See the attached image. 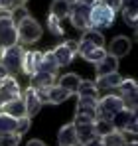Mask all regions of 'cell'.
Returning <instances> with one entry per match:
<instances>
[{
  "mask_svg": "<svg viewBox=\"0 0 138 146\" xmlns=\"http://www.w3.org/2000/svg\"><path fill=\"white\" fill-rule=\"evenodd\" d=\"M87 146H103V144H101V140H93L91 144H87Z\"/></svg>",
  "mask_w": 138,
  "mask_h": 146,
  "instance_id": "b9f144b4",
  "label": "cell"
},
{
  "mask_svg": "<svg viewBox=\"0 0 138 146\" xmlns=\"http://www.w3.org/2000/svg\"><path fill=\"white\" fill-rule=\"evenodd\" d=\"M42 61H44V51H26L22 59V73L32 77L34 73L40 71Z\"/></svg>",
  "mask_w": 138,
  "mask_h": 146,
  "instance_id": "30bf717a",
  "label": "cell"
},
{
  "mask_svg": "<svg viewBox=\"0 0 138 146\" xmlns=\"http://www.w3.org/2000/svg\"><path fill=\"white\" fill-rule=\"evenodd\" d=\"M97 121V117H95V107H81V105H77V109H75V119H73V124L77 126V124H93V122Z\"/></svg>",
  "mask_w": 138,
  "mask_h": 146,
  "instance_id": "ac0fdd59",
  "label": "cell"
},
{
  "mask_svg": "<svg viewBox=\"0 0 138 146\" xmlns=\"http://www.w3.org/2000/svg\"><path fill=\"white\" fill-rule=\"evenodd\" d=\"M16 32H18V44L20 46H32L42 38V26L32 16H28L20 24H16Z\"/></svg>",
  "mask_w": 138,
  "mask_h": 146,
  "instance_id": "3957f363",
  "label": "cell"
},
{
  "mask_svg": "<svg viewBox=\"0 0 138 146\" xmlns=\"http://www.w3.org/2000/svg\"><path fill=\"white\" fill-rule=\"evenodd\" d=\"M30 79H32L30 87H34V89H40V87H51V85L57 83V75H55V73H46V71L34 73Z\"/></svg>",
  "mask_w": 138,
  "mask_h": 146,
  "instance_id": "e0dca14e",
  "label": "cell"
},
{
  "mask_svg": "<svg viewBox=\"0 0 138 146\" xmlns=\"http://www.w3.org/2000/svg\"><path fill=\"white\" fill-rule=\"evenodd\" d=\"M75 2H81V4H85V6H89V8H91L93 4H97L99 0H75Z\"/></svg>",
  "mask_w": 138,
  "mask_h": 146,
  "instance_id": "74e56055",
  "label": "cell"
},
{
  "mask_svg": "<svg viewBox=\"0 0 138 146\" xmlns=\"http://www.w3.org/2000/svg\"><path fill=\"white\" fill-rule=\"evenodd\" d=\"M26 146H46V144H44L42 140H36V138H34V140H30V142H28Z\"/></svg>",
  "mask_w": 138,
  "mask_h": 146,
  "instance_id": "f35d334b",
  "label": "cell"
},
{
  "mask_svg": "<svg viewBox=\"0 0 138 146\" xmlns=\"http://www.w3.org/2000/svg\"><path fill=\"white\" fill-rule=\"evenodd\" d=\"M22 99H24V103H26V113H28L30 119H32L34 115L40 113V109H42L44 103L40 101V97H38V93H36L34 87H28V89L22 93Z\"/></svg>",
  "mask_w": 138,
  "mask_h": 146,
  "instance_id": "4fadbf2b",
  "label": "cell"
},
{
  "mask_svg": "<svg viewBox=\"0 0 138 146\" xmlns=\"http://www.w3.org/2000/svg\"><path fill=\"white\" fill-rule=\"evenodd\" d=\"M63 20H57V18H53V16H47V28H49V32L53 34V36H57V38H61L63 34H65V28L61 24Z\"/></svg>",
  "mask_w": 138,
  "mask_h": 146,
  "instance_id": "4dcf8cb0",
  "label": "cell"
},
{
  "mask_svg": "<svg viewBox=\"0 0 138 146\" xmlns=\"http://www.w3.org/2000/svg\"><path fill=\"white\" fill-rule=\"evenodd\" d=\"M77 53L85 59V61H89V63H99L105 55H107V49L105 48H97V46H91V44H87V42H79V46H77Z\"/></svg>",
  "mask_w": 138,
  "mask_h": 146,
  "instance_id": "8fae6325",
  "label": "cell"
},
{
  "mask_svg": "<svg viewBox=\"0 0 138 146\" xmlns=\"http://www.w3.org/2000/svg\"><path fill=\"white\" fill-rule=\"evenodd\" d=\"M77 46H79V42H75V40H67V42L59 44L57 48L53 49V55H55V61H57L59 67L69 65V63L73 61V57L77 55Z\"/></svg>",
  "mask_w": 138,
  "mask_h": 146,
  "instance_id": "ba28073f",
  "label": "cell"
},
{
  "mask_svg": "<svg viewBox=\"0 0 138 146\" xmlns=\"http://www.w3.org/2000/svg\"><path fill=\"white\" fill-rule=\"evenodd\" d=\"M116 95L122 99V103H124V109H128V111H134L136 113V99H138V85L134 79H126V77H122V81L118 83V87H116Z\"/></svg>",
  "mask_w": 138,
  "mask_h": 146,
  "instance_id": "5b68a950",
  "label": "cell"
},
{
  "mask_svg": "<svg viewBox=\"0 0 138 146\" xmlns=\"http://www.w3.org/2000/svg\"><path fill=\"white\" fill-rule=\"evenodd\" d=\"M107 8H111L113 12H118L120 10V6H122V0H101Z\"/></svg>",
  "mask_w": 138,
  "mask_h": 146,
  "instance_id": "d590c367",
  "label": "cell"
},
{
  "mask_svg": "<svg viewBox=\"0 0 138 146\" xmlns=\"http://www.w3.org/2000/svg\"><path fill=\"white\" fill-rule=\"evenodd\" d=\"M115 20H116V12H113L111 8H107L101 0L89 8V28H93V30L111 28L115 24Z\"/></svg>",
  "mask_w": 138,
  "mask_h": 146,
  "instance_id": "6da1fadb",
  "label": "cell"
},
{
  "mask_svg": "<svg viewBox=\"0 0 138 146\" xmlns=\"http://www.w3.org/2000/svg\"><path fill=\"white\" fill-rule=\"evenodd\" d=\"M16 122H18V119H14V117H10L8 113L0 111V134L16 132Z\"/></svg>",
  "mask_w": 138,
  "mask_h": 146,
  "instance_id": "83f0119b",
  "label": "cell"
},
{
  "mask_svg": "<svg viewBox=\"0 0 138 146\" xmlns=\"http://www.w3.org/2000/svg\"><path fill=\"white\" fill-rule=\"evenodd\" d=\"M79 42H87V44H91V46H97V48H105V38H103V34L99 32V30H85L83 32V38L79 40Z\"/></svg>",
  "mask_w": 138,
  "mask_h": 146,
  "instance_id": "d4e9b609",
  "label": "cell"
},
{
  "mask_svg": "<svg viewBox=\"0 0 138 146\" xmlns=\"http://www.w3.org/2000/svg\"><path fill=\"white\" fill-rule=\"evenodd\" d=\"M30 16V12H28V8L26 6H14L12 10H10V20L14 22V24H20L22 20H26Z\"/></svg>",
  "mask_w": 138,
  "mask_h": 146,
  "instance_id": "1f68e13d",
  "label": "cell"
},
{
  "mask_svg": "<svg viewBox=\"0 0 138 146\" xmlns=\"http://www.w3.org/2000/svg\"><path fill=\"white\" fill-rule=\"evenodd\" d=\"M69 97H71V93L65 91L63 87H59L57 83H55V85H51V87H49V91H47V103H51V105H59V103L67 101Z\"/></svg>",
  "mask_w": 138,
  "mask_h": 146,
  "instance_id": "cb8c5ba5",
  "label": "cell"
},
{
  "mask_svg": "<svg viewBox=\"0 0 138 146\" xmlns=\"http://www.w3.org/2000/svg\"><path fill=\"white\" fill-rule=\"evenodd\" d=\"M6 75H10V73L6 71V67H2V65H0V81H2V79H4Z\"/></svg>",
  "mask_w": 138,
  "mask_h": 146,
  "instance_id": "ab89813d",
  "label": "cell"
},
{
  "mask_svg": "<svg viewBox=\"0 0 138 146\" xmlns=\"http://www.w3.org/2000/svg\"><path fill=\"white\" fill-rule=\"evenodd\" d=\"M120 12H122V18H124L126 24L136 28V24H138V0H122Z\"/></svg>",
  "mask_w": 138,
  "mask_h": 146,
  "instance_id": "2e32d148",
  "label": "cell"
},
{
  "mask_svg": "<svg viewBox=\"0 0 138 146\" xmlns=\"http://www.w3.org/2000/svg\"><path fill=\"white\" fill-rule=\"evenodd\" d=\"M20 134L16 132H8V134H0V146H18L20 144Z\"/></svg>",
  "mask_w": 138,
  "mask_h": 146,
  "instance_id": "d6a6232c",
  "label": "cell"
},
{
  "mask_svg": "<svg viewBox=\"0 0 138 146\" xmlns=\"http://www.w3.org/2000/svg\"><path fill=\"white\" fill-rule=\"evenodd\" d=\"M24 53H26V49H24L20 44L0 49V65H2V67H6V71L10 73V75L20 73V71H22Z\"/></svg>",
  "mask_w": 138,
  "mask_h": 146,
  "instance_id": "7a4b0ae2",
  "label": "cell"
},
{
  "mask_svg": "<svg viewBox=\"0 0 138 146\" xmlns=\"http://www.w3.org/2000/svg\"><path fill=\"white\" fill-rule=\"evenodd\" d=\"M111 124L115 130H128V132H134L136 134V113L134 111H128V109H120L116 115H113Z\"/></svg>",
  "mask_w": 138,
  "mask_h": 146,
  "instance_id": "52a82bcc",
  "label": "cell"
},
{
  "mask_svg": "<svg viewBox=\"0 0 138 146\" xmlns=\"http://www.w3.org/2000/svg\"><path fill=\"white\" fill-rule=\"evenodd\" d=\"M69 8H71V2L67 0H53L51 8H49V16H53L57 20H65L69 16Z\"/></svg>",
  "mask_w": 138,
  "mask_h": 146,
  "instance_id": "603a6c76",
  "label": "cell"
},
{
  "mask_svg": "<svg viewBox=\"0 0 138 146\" xmlns=\"http://www.w3.org/2000/svg\"><path fill=\"white\" fill-rule=\"evenodd\" d=\"M77 97H97L99 99V89H97V85H95V81H83L81 79V83H79V89H77V93H75Z\"/></svg>",
  "mask_w": 138,
  "mask_h": 146,
  "instance_id": "4316f807",
  "label": "cell"
},
{
  "mask_svg": "<svg viewBox=\"0 0 138 146\" xmlns=\"http://www.w3.org/2000/svg\"><path fill=\"white\" fill-rule=\"evenodd\" d=\"M12 2H14V6H24L28 0H12Z\"/></svg>",
  "mask_w": 138,
  "mask_h": 146,
  "instance_id": "60d3db41",
  "label": "cell"
},
{
  "mask_svg": "<svg viewBox=\"0 0 138 146\" xmlns=\"http://www.w3.org/2000/svg\"><path fill=\"white\" fill-rule=\"evenodd\" d=\"M130 48H132V42H130V38H126V36H116L113 38V42H111V48H109V53L113 55V57H124V55H128L130 53Z\"/></svg>",
  "mask_w": 138,
  "mask_h": 146,
  "instance_id": "5bb4252c",
  "label": "cell"
},
{
  "mask_svg": "<svg viewBox=\"0 0 138 146\" xmlns=\"http://www.w3.org/2000/svg\"><path fill=\"white\" fill-rule=\"evenodd\" d=\"M0 111L8 113V115H10V117H14V119L28 117V113H26V103H24L22 95H20V97L10 99V101H6V103H2V105H0Z\"/></svg>",
  "mask_w": 138,
  "mask_h": 146,
  "instance_id": "7c38bea8",
  "label": "cell"
},
{
  "mask_svg": "<svg viewBox=\"0 0 138 146\" xmlns=\"http://www.w3.org/2000/svg\"><path fill=\"white\" fill-rule=\"evenodd\" d=\"M118 71V59L113 57L111 53H107L99 63H97V77L109 75V73H116Z\"/></svg>",
  "mask_w": 138,
  "mask_h": 146,
  "instance_id": "d6986e66",
  "label": "cell"
},
{
  "mask_svg": "<svg viewBox=\"0 0 138 146\" xmlns=\"http://www.w3.org/2000/svg\"><path fill=\"white\" fill-rule=\"evenodd\" d=\"M120 109H124V103L118 95H105L103 99H99L95 107V117L103 121H111L113 115H116Z\"/></svg>",
  "mask_w": 138,
  "mask_h": 146,
  "instance_id": "277c9868",
  "label": "cell"
},
{
  "mask_svg": "<svg viewBox=\"0 0 138 146\" xmlns=\"http://www.w3.org/2000/svg\"><path fill=\"white\" fill-rule=\"evenodd\" d=\"M57 69H59V65H57V61H55V55H53V51H44V61H42V67H40V71L55 73V75H57Z\"/></svg>",
  "mask_w": 138,
  "mask_h": 146,
  "instance_id": "f1b7e54d",
  "label": "cell"
},
{
  "mask_svg": "<svg viewBox=\"0 0 138 146\" xmlns=\"http://www.w3.org/2000/svg\"><path fill=\"white\" fill-rule=\"evenodd\" d=\"M22 91H20V85H18V79L14 75H6L2 81H0V105L10 101L14 97H20Z\"/></svg>",
  "mask_w": 138,
  "mask_h": 146,
  "instance_id": "9c48e42d",
  "label": "cell"
},
{
  "mask_svg": "<svg viewBox=\"0 0 138 146\" xmlns=\"http://www.w3.org/2000/svg\"><path fill=\"white\" fill-rule=\"evenodd\" d=\"M57 140H59V146H79V140H77V128L73 122L69 124H63L57 132Z\"/></svg>",
  "mask_w": 138,
  "mask_h": 146,
  "instance_id": "9a60e30c",
  "label": "cell"
},
{
  "mask_svg": "<svg viewBox=\"0 0 138 146\" xmlns=\"http://www.w3.org/2000/svg\"><path fill=\"white\" fill-rule=\"evenodd\" d=\"M79 83H81V77H79L77 73H65V75H61V77L57 79V85H59V87H63L65 91H69L71 95H75V93H77Z\"/></svg>",
  "mask_w": 138,
  "mask_h": 146,
  "instance_id": "7402d4cb",
  "label": "cell"
},
{
  "mask_svg": "<svg viewBox=\"0 0 138 146\" xmlns=\"http://www.w3.org/2000/svg\"><path fill=\"white\" fill-rule=\"evenodd\" d=\"M14 2L12 0H0V10H12Z\"/></svg>",
  "mask_w": 138,
  "mask_h": 146,
  "instance_id": "8d00e7d4",
  "label": "cell"
},
{
  "mask_svg": "<svg viewBox=\"0 0 138 146\" xmlns=\"http://www.w3.org/2000/svg\"><path fill=\"white\" fill-rule=\"evenodd\" d=\"M99 140H101L103 146H126V140H124V136H122L120 130H111L109 134L101 136Z\"/></svg>",
  "mask_w": 138,
  "mask_h": 146,
  "instance_id": "484cf974",
  "label": "cell"
},
{
  "mask_svg": "<svg viewBox=\"0 0 138 146\" xmlns=\"http://www.w3.org/2000/svg\"><path fill=\"white\" fill-rule=\"evenodd\" d=\"M93 128H95V134H97L99 138L105 136V134H109L111 130H115L113 124H111V121H103V119H97V121L93 122Z\"/></svg>",
  "mask_w": 138,
  "mask_h": 146,
  "instance_id": "f546056e",
  "label": "cell"
},
{
  "mask_svg": "<svg viewBox=\"0 0 138 146\" xmlns=\"http://www.w3.org/2000/svg\"><path fill=\"white\" fill-rule=\"evenodd\" d=\"M77 140H79V146H87L91 144L93 140H99V136L95 134V128L93 124H77Z\"/></svg>",
  "mask_w": 138,
  "mask_h": 146,
  "instance_id": "ffe728a7",
  "label": "cell"
},
{
  "mask_svg": "<svg viewBox=\"0 0 138 146\" xmlns=\"http://www.w3.org/2000/svg\"><path fill=\"white\" fill-rule=\"evenodd\" d=\"M97 103H99L97 97H79L77 105H81V107H97Z\"/></svg>",
  "mask_w": 138,
  "mask_h": 146,
  "instance_id": "e575fe53",
  "label": "cell"
},
{
  "mask_svg": "<svg viewBox=\"0 0 138 146\" xmlns=\"http://www.w3.org/2000/svg\"><path fill=\"white\" fill-rule=\"evenodd\" d=\"M120 81H122V75L116 71V73L103 75V77H97L95 85H97V89H99V91H103V89H116Z\"/></svg>",
  "mask_w": 138,
  "mask_h": 146,
  "instance_id": "44dd1931",
  "label": "cell"
},
{
  "mask_svg": "<svg viewBox=\"0 0 138 146\" xmlns=\"http://www.w3.org/2000/svg\"><path fill=\"white\" fill-rule=\"evenodd\" d=\"M67 20L75 30H81V32L89 30V6H85L81 2H73L69 8Z\"/></svg>",
  "mask_w": 138,
  "mask_h": 146,
  "instance_id": "8992f818",
  "label": "cell"
},
{
  "mask_svg": "<svg viewBox=\"0 0 138 146\" xmlns=\"http://www.w3.org/2000/svg\"><path fill=\"white\" fill-rule=\"evenodd\" d=\"M28 130H30V117H22V119H18V122H16V134L24 136Z\"/></svg>",
  "mask_w": 138,
  "mask_h": 146,
  "instance_id": "836d02e7",
  "label": "cell"
}]
</instances>
